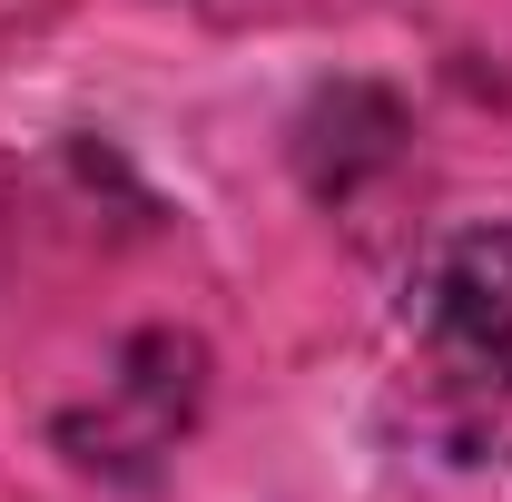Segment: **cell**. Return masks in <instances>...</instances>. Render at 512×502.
<instances>
[{"label": "cell", "mask_w": 512, "mask_h": 502, "mask_svg": "<svg viewBox=\"0 0 512 502\" xmlns=\"http://www.w3.org/2000/svg\"><path fill=\"white\" fill-rule=\"evenodd\" d=\"M414 355L463 424L512 414V227H473L414 276Z\"/></svg>", "instance_id": "cell-1"}]
</instances>
